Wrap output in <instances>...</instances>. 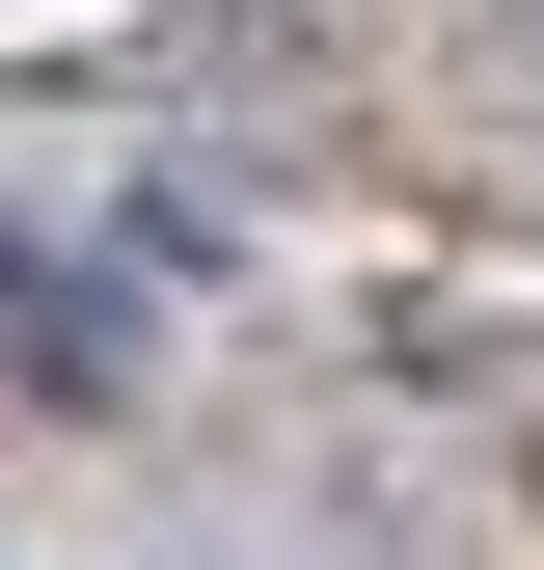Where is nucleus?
I'll use <instances>...</instances> for the list:
<instances>
[{"instance_id": "obj_1", "label": "nucleus", "mask_w": 544, "mask_h": 570, "mask_svg": "<svg viewBox=\"0 0 544 570\" xmlns=\"http://www.w3.org/2000/svg\"><path fill=\"white\" fill-rule=\"evenodd\" d=\"M0 353H28V381H109V299H55V272L0 245Z\"/></svg>"}]
</instances>
